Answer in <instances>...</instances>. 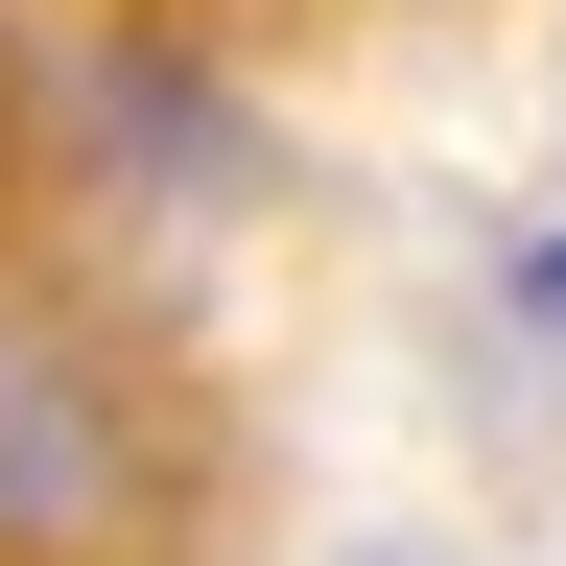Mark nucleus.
I'll list each match as a JSON object with an SVG mask.
<instances>
[{"instance_id": "nucleus-1", "label": "nucleus", "mask_w": 566, "mask_h": 566, "mask_svg": "<svg viewBox=\"0 0 566 566\" xmlns=\"http://www.w3.org/2000/svg\"><path fill=\"white\" fill-rule=\"evenodd\" d=\"M118 495H142V424H118V378H95L48 307H0V566L118 543Z\"/></svg>"}]
</instances>
